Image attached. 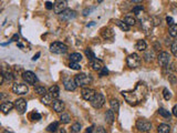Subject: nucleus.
I'll return each mask as SVG.
<instances>
[{
  "label": "nucleus",
  "mask_w": 177,
  "mask_h": 133,
  "mask_svg": "<svg viewBox=\"0 0 177 133\" xmlns=\"http://www.w3.org/2000/svg\"><path fill=\"white\" fill-rule=\"evenodd\" d=\"M166 22H167V25L169 27L173 26V25H175V23H174V19H173L172 17H166Z\"/></svg>",
  "instance_id": "a18cd8bd"
},
{
  "label": "nucleus",
  "mask_w": 177,
  "mask_h": 133,
  "mask_svg": "<svg viewBox=\"0 0 177 133\" xmlns=\"http://www.w3.org/2000/svg\"><path fill=\"white\" fill-rule=\"evenodd\" d=\"M115 23H116V26L119 27V28H121L123 31H129V25H126V23L124 22V21H122V20L116 19L115 20Z\"/></svg>",
  "instance_id": "c85d7f7f"
},
{
  "label": "nucleus",
  "mask_w": 177,
  "mask_h": 133,
  "mask_svg": "<svg viewBox=\"0 0 177 133\" xmlns=\"http://www.w3.org/2000/svg\"><path fill=\"white\" fill-rule=\"evenodd\" d=\"M55 133H67V131L64 129H58V130L55 131Z\"/></svg>",
  "instance_id": "5fc2aeb1"
},
{
  "label": "nucleus",
  "mask_w": 177,
  "mask_h": 133,
  "mask_svg": "<svg viewBox=\"0 0 177 133\" xmlns=\"http://www.w3.org/2000/svg\"><path fill=\"white\" fill-rule=\"evenodd\" d=\"M81 60H82V55L79 53V52H74V53H71L70 55L71 62H77V63H79Z\"/></svg>",
  "instance_id": "bb28decb"
},
{
  "label": "nucleus",
  "mask_w": 177,
  "mask_h": 133,
  "mask_svg": "<svg viewBox=\"0 0 177 133\" xmlns=\"http://www.w3.org/2000/svg\"><path fill=\"white\" fill-rule=\"evenodd\" d=\"M90 103L94 109H101L104 105V103H105V98H104V95L102 93H97V92L95 97L92 99Z\"/></svg>",
  "instance_id": "0eeeda50"
},
{
  "label": "nucleus",
  "mask_w": 177,
  "mask_h": 133,
  "mask_svg": "<svg viewBox=\"0 0 177 133\" xmlns=\"http://www.w3.org/2000/svg\"><path fill=\"white\" fill-rule=\"evenodd\" d=\"M67 7H68V1L65 0H57L53 3V11L58 15H61L63 11L67 10Z\"/></svg>",
  "instance_id": "1a4fd4ad"
},
{
  "label": "nucleus",
  "mask_w": 177,
  "mask_h": 133,
  "mask_svg": "<svg viewBox=\"0 0 177 133\" xmlns=\"http://www.w3.org/2000/svg\"><path fill=\"white\" fill-rule=\"evenodd\" d=\"M93 130H94V127L93 125H91V127L87 128V130H85V132L84 133H92L93 132Z\"/></svg>",
  "instance_id": "09e8293b"
},
{
  "label": "nucleus",
  "mask_w": 177,
  "mask_h": 133,
  "mask_svg": "<svg viewBox=\"0 0 177 133\" xmlns=\"http://www.w3.org/2000/svg\"><path fill=\"white\" fill-rule=\"evenodd\" d=\"M163 97H164V99L166 101L171 100V98H172L171 91L168 90V89H164V90H163Z\"/></svg>",
  "instance_id": "4c0bfd02"
},
{
  "label": "nucleus",
  "mask_w": 177,
  "mask_h": 133,
  "mask_svg": "<svg viewBox=\"0 0 177 133\" xmlns=\"http://www.w3.org/2000/svg\"><path fill=\"white\" fill-rule=\"evenodd\" d=\"M141 26L142 29L144 30L146 33H148L149 31H152L153 27H154V21L151 18H145V19H143L141 21Z\"/></svg>",
  "instance_id": "2eb2a0df"
},
{
  "label": "nucleus",
  "mask_w": 177,
  "mask_h": 133,
  "mask_svg": "<svg viewBox=\"0 0 177 133\" xmlns=\"http://www.w3.org/2000/svg\"><path fill=\"white\" fill-rule=\"evenodd\" d=\"M85 55H87V58L90 59V60H93V59H95V55L93 53V51L91 50V49H85Z\"/></svg>",
  "instance_id": "58836bf2"
},
{
  "label": "nucleus",
  "mask_w": 177,
  "mask_h": 133,
  "mask_svg": "<svg viewBox=\"0 0 177 133\" xmlns=\"http://www.w3.org/2000/svg\"><path fill=\"white\" fill-rule=\"evenodd\" d=\"M176 72H177V69H176Z\"/></svg>",
  "instance_id": "13d9d810"
},
{
  "label": "nucleus",
  "mask_w": 177,
  "mask_h": 133,
  "mask_svg": "<svg viewBox=\"0 0 177 133\" xmlns=\"http://www.w3.org/2000/svg\"><path fill=\"white\" fill-rule=\"evenodd\" d=\"M135 48H136V50H139V51H145L146 48H147V45L145 42V40H139L135 45Z\"/></svg>",
  "instance_id": "cd10ccee"
},
{
  "label": "nucleus",
  "mask_w": 177,
  "mask_h": 133,
  "mask_svg": "<svg viewBox=\"0 0 177 133\" xmlns=\"http://www.w3.org/2000/svg\"><path fill=\"white\" fill-rule=\"evenodd\" d=\"M45 8H47L48 10L53 9V3L50 2V1H47V2H45Z\"/></svg>",
  "instance_id": "49530a36"
},
{
  "label": "nucleus",
  "mask_w": 177,
  "mask_h": 133,
  "mask_svg": "<svg viewBox=\"0 0 177 133\" xmlns=\"http://www.w3.org/2000/svg\"><path fill=\"white\" fill-rule=\"evenodd\" d=\"M171 51H172V53L174 55V57H176V58H177V40H175L174 42L172 43Z\"/></svg>",
  "instance_id": "ea45409f"
},
{
  "label": "nucleus",
  "mask_w": 177,
  "mask_h": 133,
  "mask_svg": "<svg viewBox=\"0 0 177 133\" xmlns=\"http://www.w3.org/2000/svg\"><path fill=\"white\" fill-rule=\"evenodd\" d=\"M49 93L51 94L52 97H53V99H58L59 95H60V89H59V87L57 85H52V87H50L49 88Z\"/></svg>",
  "instance_id": "412c9836"
},
{
  "label": "nucleus",
  "mask_w": 177,
  "mask_h": 133,
  "mask_svg": "<svg viewBox=\"0 0 177 133\" xmlns=\"http://www.w3.org/2000/svg\"><path fill=\"white\" fill-rule=\"evenodd\" d=\"M168 81L171 82L172 85L177 83V75H175L174 73H173V75H168Z\"/></svg>",
  "instance_id": "79ce46f5"
},
{
  "label": "nucleus",
  "mask_w": 177,
  "mask_h": 133,
  "mask_svg": "<svg viewBox=\"0 0 177 133\" xmlns=\"http://www.w3.org/2000/svg\"><path fill=\"white\" fill-rule=\"evenodd\" d=\"M40 55H41V53H40V52H38V53H37V55H33V58H32V60H33V61H35V60H38V59H39V57H40Z\"/></svg>",
  "instance_id": "603ef678"
},
{
  "label": "nucleus",
  "mask_w": 177,
  "mask_h": 133,
  "mask_svg": "<svg viewBox=\"0 0 177 133\" xmlns=\"http://www.w3.org/2000/svg\"><path fill=\"white\" fill-rule=\"evenodd\" d=\"M12 92L15 94H18V95H25L29 92V88L25 83H18L17 82V83L12 85Z\"/></svg>",
  "instance_id": "423d86ee"
},
{
  "label": "nucleus",
  "mask_w": 177,
  "mask_h": 133,
  "mask_svg": "<svg viewBox=\"0 0 177 133\" xmlns=\"http://www.w3.org/2000/svg\"><path fill=\"white\" fill-rule=\"evenodd\" d=\"M74 81H75L77 87H85V85H90L92 82V77L90 75H87L85 73H80V75H75Z\"/></svg>",
  "instance_id": "f03ea898"
},
{
  "label": "nucleus",
  "mask_w": 177,
  "mask_h": 133,
  "mask_svg": "<svg viewBox=\"0 0 177 133\" xmlns=\"http://www.w3.org/2000/svg\"><path fill=\"white\" fill-rule=\"evenodd\" d=\"M123 98L125 99L126 102H129L132 105H136V104L141 103L142 101L146 98L147 94V85L145 82H139L136 85L135 89L131 91H122L121 92Z\"/></svg>",
  "instance_id": "f257e3e1"
},
{
  "label": "nucleus",
  "mask_w": 177,
  "mask_h": 133,
  "mask_svg": "<svg viewBox=\"0 0 177 133\" xmlns=\"http://www.w3.org/2000/svg\"><path fill=\"white\" fill-rule=\"evenodd\" d=\"M110 105H111V109H112L115 113H117L120 110V102L119 100H116V99H112V100L110 101Z\"/></svg>",
  "instance_id": "a878e982"
},
{
  "label": "nucleus",
  "mask_w": 177,
  "mask_h": 133,
  "mask_svg": "<svg viewBox=\"0 0 177 133\" xmlns=\"http://www.w3.org/2000/svg\"><path fill=\"white\" fill-rule=\"evenodd\" d=\"M99 75H100V77H104V75H109V70L106 69V67H104L102 70H101L100 72H99Z\"/></svg>",
  "instance_id": "c03bdc74"
},
{
  "label": "nucleus",
  "mask_w": 177,
  "mask_h": 133,
  "mask_svg": "<svg viewBox=\"0 0 177 133\" xmlns=\"http://www.w3.org/2000/svg\"><path fill=\"white\" fill-rule=\"evenodd\" d=\"M152 123L149 121L145 120V119H139L136 121V129L139 131V132H147V131L152 130Z\"/></svg>",
  "instance_id": "39448f33"
},
{
  "label": "nucleus",
  "mask_w": 177,
  "mask_h": 133,
  "mask_svg": "<svg viewBox=\"0 0 177 133\" xmlns=\"http://www.w3.org/2000/svg\"><path fill=\"white\" fill-rule=\"evenodd\" d=\"M15 108L19 112V114H25L27 111V101L25 99H22V98L17 99L15 101Z\"/></svg>",
  "instance_id": "9d476101"
},
{
  "label": "nucleus",
  "mask_w": 177,
  "mask_h": 133,
  "mask_svg": "<svg viewBox=\"0 0 177 133\" xmlns=\"http://www.w3.org/2000/svg\"><path fill=\"white\" fill-rule=\"evenodd\" d=\"M30 119L32 121H39V120H41V115H40V113H38V112H33V113L30 114Z\"/></svg>",
  "instance_id": "a19ab883"
},
{
  "label": "nucleus",
  "mask_w": 177,
  "mask_h": 133,
  "mask_svg": "<svg viewBox=\"0 0 177 133\" xmlns=\"http://www.w3.org/2000/svg\"><path fill=\"white\" fill-rule=\"evenodd\" d=\"M157 61H158V65L165 68V67H167L169 63H171V55L166 51H162L159 55H157Z\"/></svg>",
  "instance_id": "6e6552de"
},
{
  "label": "nucleus",
  "mask_w": 177,
  "mask_h": 133,
  "mask_svg": "<svg viewBox=\"0 0 177 133\" xmlns=\"http://www.w3.org/2000/svg\"><path fill=\"white\" fill-rule=\"evenodd\" d=\"M18 40H19V36H18V35H15V36L12 37L11 41H18Z\"/></svg>",
  "instance_id": "864d4df0"
},
{
  "label": "nucleus",
  "mask_w": 177,
  "mask_h": 133,
  "mask_svg": "<svg viewBox=\"0 0 177 133\" xmlns=\"http://www.w3.org/2000/svg\"><path fill=\"white\" fill-rule=\"evenodd\" d=\"M168 32H169V36H171V37H177V25H176V23L169 27Z\"/></svg>",
  "instance_id": "f704fd0d"
},
{
  "label": "nucleus",
  "mask_w": 177,
  "mask_h": 133,
  "mask_svg": "<svg viewBox=\"0 0 177 133\" xmlns=\"http://www.w3.org/2000/svg\"><path fill=\"white\" fill-rule=\"evenodd\" d=\"M89 65H91V68L93 69L94 71H97V72H100L104 68L103 61L101 59H97V58L93 59V60H89Z\"/></svg>",
  "instance_id": "dca6fc26"
},
{
  "label": "nucleus",
  "mask_w": 177,
  "mask_h": 133,
  "mask_svg": "<svg viewBox=\"0 0 177 133\" xmlns=\"http://www.w3.org/2000/svg\"><path fill=\"white\" fill-rule=\"evenodd\" d=\"M52 108L53 110L57 112V113H61L62 111L64 110V102L59 99H55L53 102H52Z\"/></svg>",
  "instance_id": "f3484780"
},
{
  "label": "nucleus",
  "mask_w": 177,
  "mask_h": 133,
  "mask_svg": "<svg viewBox=\"0 0 177 133\" xmlns=\"http://www.w3.org/2000/svg\"><path fill=\"white\" fill-rule=\"evenodd\" d=\"M54 101V99H53V97H52L50 93H47L45 95H43V97L41 98V102L44 105H50V104H52V102Z\"/></svg>",
  "instance_id": "b1692460"
},
{
  "label": "nucleus",
  "mask_w": 177,
  "mask_h": 133,
  "mask_svg": "<svg viewBox=\"0 0 177 133\" xmlns=\"http://www.w3.org/2000/svg\"><path fill=\"white\" fill-rule=\"evenodd\" d=\"M59 129V123L58 122H52L51 124H49L47 127V131L48 132H55Z\"/></svg>",
  "instance_id": "473e14b6"
},
{
  "label": "nucleus",
  "mask_w": 177,
  "mask_h": 133,
  "mask_svg": "<svg viewBox=\"0 0 177 133\" xmlns=\"http://www.w3.org/2000/svg\"><path fill=\"white\" fill-rule=\"evenodd\" d=\"M50 51L52 53H55V55H63V53L68 51V47L64 43L55 41V42H52L50 45Z\"/></svg>",
  "instance_id": "7ed1b4c3"
},
{
  "label": "nucleus",
  "mask_w": 177,
  "mask_h": 133,
  "mask_svg": "<svg viewBox=\"0 0 177 133\" xmlns=\"http://www.w3.org/2000/svg\"><path fill=\"white\" fill-rule=\"evenodd\" d=\"M172 113L174 114L175 117L177 118V104H175L174 107H173V110H172Z\"/></svg>",
  "instance_id": "8fccbe9b"
},
{
  "label": "nucleus",
  "mask_w": 177,
  "mask_h": 133,
  "mask_svg": "<svg viewBox=\"0 0 177 133\" xmlns=\"http://www.w3.org/2000/svg\"><path fill=\"white\" fill-rule=\"evenodd\" d=\"M126 63L131 69H136L141 65V57L137 53H131L126 58Z\"/></svg>",
  "instance_id": "20e7f679"
},
{
  "label": "nucleus",
  "mask_w": 177,
  "mask_h": 133,
  "mask_svg": "<svg viewBox=\"0 0 177 133\" xmlns=\"http://www.w3.org/2000/svg\"><path fill=\"white\" fill-rule=\"evenodd\" d=\"M63 87L67 91H74L77 85L74 81V79L70 78V77H65V78H63Z\"/></svg>",
  "instance_id": "4468645a"
},
{
  "label": "nucleus",
  "mask_w": 177,
  "mask_h": 133,
  "mask_svg": "<svg viewBox=\"0 0 177 133\" xmlns=\"http://www.w3.org/2000/svg\"><path fill=\"white\" fill-rule=\"evenodd\" d=\"M3 133H12V132H9L8 130H5V131H3Z\"/></svg>",
  "instance_id": "4d7b16f0"
},
{
  "label": "nucleus",
  "mask_w": 177,
  "mask_h": 133,
  "mask_svg": "<svg viewBox=\"0 0 177 133\" xmlns=\"http://www.w3.org/2000/svg\"><path fill=\"white\" fill-rule=\"evenodd\" d=\"M34 92L43 97V95L47 94V89L44 87H41V85H37V87H34Z\"/></svg>",
  "instance_id": "2f4dec72"
},
{
  "label": "nucleus",
  "mask_w": 177,
  "mask_h": 133,
  "mask_svg": "<svg viewBox=\"0 0 177 133\" xmlns=\"http://www.w3.org/2000/svg\"><path fill=\"white\" fill-rule=\"evenodd\" d=\"M95 25V22H92V23H87V27H92Z\"/></svg>",
  "instance_id": "6e6d98bb"
},
{
  "label": "nucleus",
  "mask_w": 177,
  "mask_h": 133,
  "mask_svg": "<svg viewBox=\"0 0 177 133\" xmlns=\"http://www.w3.org/2000/svg\"><path fill=\"white\" fill-rule=\"evenodd\" d=\"M80 130H81V123L80 122H75V123L72 124V127H71V132L72 133L80 132Z\"/></svg>",
  "instance_id": "72a5a7b5"
},
{
  "label": "nucleus",
  "mask_w": 177,
  "mask_h": 133,
  "mask_svg": "<svg viewBox=\"0 0 177 133\" xmlns=\"http://www.w3.org/2000/svg\"><path fill=\"white\" fill-rule=\"evenodd\" d=\"M1 75L3 77V79H5V81L7 82H11L15 79V75H13L12 72H10L9 70H2V72H1Z\"/></svg>",
  "instance_id": "4be33fe9"
},
{
  "label": "nucleus",
  "mask_w": 177,
  "mask_h": 133,
  "mask_svg": "<svg viewBox=\"0 0 177 133\" xmlns=\"http://www.w3.org/2000/svg\"><path fill=\"white\" fill-rule=\"evenodd\" d=\"M105 120L109 124H113V122H114V120H115V112H114L112 109H110V110L106 111Z\"/></svg>",
  "instance_id": "aec40b11"
},
{
  "label": "nucleus",
  "mask_w": 177,
  "mask_h": 133,
  "mask_svg": "<svg viewBox=\"0 0 177 133\" xmlns=\"http://www.w3.org/2000/svg\"><path fill=\"white\" fill-rule=\"evenodd\" d=\"M22 79L25 80V82H27L28 85H34L35 82L38 81L37 75L33 73L32 71H25L22 73Z\"/></svg>",
  "instance_id": "ddd939ff"
},
{
  "label": "nucleus",
  "mask_w": 177,
  "mask_h": 133,
  "mask_svg": "<svg viewBox=\"0 0 177 133\" xmlns=\"http://www.w3.org/2000/svg\"><path fill=\"white\" fill-rule=\"evenodd\" d=\"M124 22H125L126 25H129V26H134L136 23V19L133 16H126L125 18H124Z\"/></svg>",
  "instance_id": "7c9ffc66"
},
{
  "label": "nucleus",
  "mask_w": 177,
  "mask_h": 133,
  "mask_svg": "<svg viewBox=\"0 0 177 133\" xmlns=\"http://www.w3.org/2000/svg\"><path fill=\"white\" fill-rule=\"evenodd\" d=\"M94 133H106L105 130H104L103 127H99L97 129H95V132Z\"/></svg>",
  "instance_id": "de8ad7c7"
},
{
  "label": "nucleus",
  "mask_w": 177,
  "mask_h": 133,
  "mask_svg": "<svg viewBox=\"0 0 177 133\" xmlns=\"http://www.w3.org/2000/svg\"><path fill=\"white\" fill-rule=\"evenodd\" d=\"M13 108H15V103L10 102V101H6V102H2V103H1V105H0V109H1V111H2V112L5 114L9 113L10 111H11L13 109Z\"/></svg>",
  "instance_id": "a211bd4d"
},
{
  "label": "nucleus",
  "mask_w": 177,
  "mask_h": 133,
  "mask_svg": "<svg viewBox=\"0 0 177 133\" xmlns=\"http://www.w3.org/2000/svg\"><path fill=\"white\" fill-rule=\"evenodd\" d=\"M95 94H97V92H95V90L92 88H83L82 91H81L82 98H83L84 100L90 101V102L92 101V99L95 97Z\"/></svg>",
  "instance_id": "f8f14e48"
},
{
  "label": "nucleus",
  "mask_w": 177,
  "mask_h": 133,
  "mask_svg": "<svg viewBox=\"0 0 177 133\" xmlns=\"http://www.w3.org/2000/svg\"><path fill=\"white\" fill-rule=\"evenodd\" d=\"M93 9H94V8H91V9L84 10V11H83V15H84V16H87V15H90V12H91V11H92Z\"/></svg>",
  "instance_id": "3c124183"
},
{
  "label": "nucleus",
  "mask_w": 177,
  "mask_h": 133,
  "mask_svg": "<svg viewBox=\"0 0 177 133\" xmlns=\"http://www.w3.org/2000/svg\"><path fill=\"white\" fill-rule=\"evenodd\" d=\"M171 132V127L166 123H162L157 127V133H169Z\"/></svg>",
  "instance_id": "393cba45"
},
{
  "label": "nucleus",
  "mask_w": 177,
  "mask_h": 133,
  "mask_svg": "<svg viewBox=\"0 0 177 133\" xmlns=\"http://www.w3.org/2000/svg\"><path fill=\"white\" fill-rule=\"evenodd\" d=\"M60 121H61L62 123H64V124H68L71 122V117H70V114L67 113V112H63V113L60 115Z\"/></svg>",
  "instance_id": "c756f323"
},
{
  "label": "nucleus",
  "mask_w": 177,
  "mask_h": 133,
  "mask_svg": "<svg viewBox=\"0 0 177 133\" xmlns=\"http://www.w3.org/2000/svg\"><path fill=\"white\" fill-rule=\"evenodd\" d=\"M59 16H60V19H61L62 21L68 22V21H71V20L75 19V17H77V12H75L74 10L67 9L65 11H63L61 15H59Z\"/></svg>",
  "instance_id": "9b49d317"
},
{
  "label": "nucleus",
  "mask_w": 177,
  "mask_h": 133,
  "mask_svg": "<svg viewBox=\"0 0 177 133\" xmlns=\"http://www.w3.org/2000/svg\"><path fill=\"white\" fill-rule=\"evenodd\" d=\"M143 11H144V8L142 6H136L133 8V12L135 13L136 16H141L142 13H143Z\"/></svg>",
  "instance_id": "e433bc0d"
},
{
  "label": "nucleus",
  "mask_w": 177,
  "mask_h": 133,
  "mask_svg": "<svg viewBox=\"0 0 177 133\" xmlns=\"http://www.w3.org/2000/svg\"><path fill=\"white\" fill-rule=\"evenodd\" d=\"M158 113L164 118H169L171 117V112L167 111L166 109H164V108H159V109H158Z\"/></svg>",
  "instance_id": "c9c22d12"
},
{
  "label": "nucleus",
  "mask_w": 177,
  "mask_h": 133,
  "mask_svg": "<svg viewBox=\"0 0 177 133\" xmlns=\"http://www.w3.org/2000/svg\"><path fill=\"white\" fill-rule=\"evenodd\" d=\"M154 58H155V52H154V50L149 49V50H147V51H145V53H144V60L146 62H152L153 60H154Z\"/></svg>",
  "instance_id": "5701e85b"
},
{
  "label": "nucleus",
  "mask_w": 177,
  "mask_h": 133,
  "mask_svg": "<svg viewBox=\"0 0 177 133\" xmlns=\"http://www.w3.org/2000/svg\"><path fill=\"white\" fill-rule=\"evenodd\" d=\"M69 67H70L72 70H80L81 69V65H79V63H77V62H70Z\"/></svg>",
  "instance_id": "37998d69"
},
{
  "label": "nucleus",
  "mask_w": 177,
  "mask_h": 133,
  "mask_svg": "<svg viewBox=\"0 0 177 133\" xmlns=\"http://www.w3.org/2000/svg\"><path fill=\"white\" fill-rule=\"evenodd\" d=\"M101 36L105 40H112L114 38V32H113V30L111 28H104L101 31Z\"/></svg>",
  "instance_id": "6ab92c4d"
}]
</instances>
